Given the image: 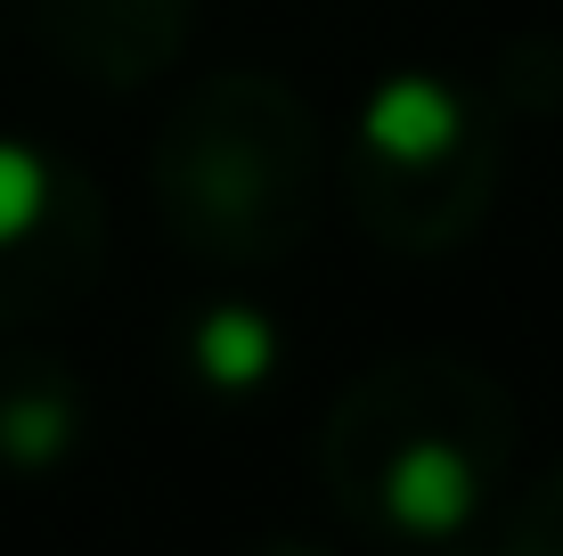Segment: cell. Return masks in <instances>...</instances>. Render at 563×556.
I'll list each match as a JSON object with an SVG mask.
<instances>
[{
  "mask_svg": "<svg viewBox=\"0 0 563 556\" xmlns=\"http://www.w3.org/2000/svg\"><path fill=\"white\" fill-rule=\"evenodd\" d=\"M507 548H563V467H555V475H548V483H539L522 508H515Z\"/></svg>",
  "mask_w": 563,
  "mask_h": 556,
  "instance_id": "ba28073f",
  "label": "cell"
},
{
  "mask_svg": "<svg viewBox=\"0 0 563 556\" xmlns=\"http://www.w3.org/2000/svg\"><path fill=\"white\" fill-rule=\"evenodd\" d=\"M180 360L205 393H254L278 377V328L254 303H205L180 336Z\"/></svg>",
  "mask_w": 563,
  "mask_h": 556,
  "instance_id": "52a82bcc",
  "label": "cell"
},
{
  "mask_svg": "<svg viewBox=\"0 0 563 556\" xmlns=\"http://www.w3.org/2000/svg\"><path fill=\"white\" fill-rule=\"evenodd\" d=\"M107 205L90 172L33 140H0V328L49 319L99 286Z\"/></svg>",
  "mask_w": 563,
  "mask_h": 556,
  "instance_id": "277c9868",
  "label": "cell"
},
{
  "mask_svg": "<svg viewBox=\"0 0 563 556\" xmlns=\"http://www.w3.org/2000/svg\"><path fill=\"white\" fill-rule=\"evenodd\" d=\"M188 9L197 0H25L49 57H66L74 74H90L107 90L155 83L188 42Z\"/></svg>",
  "mask_w": 563,
  "mask_h": 556,
  "instance_id": "5b68a950",
  "label": "cell"
},
{
  "mask_svg": "<svg viewBox=\"0 0 563 556\" xmlns=\"http://www.w3.org/2000/svg\"><path fill=\"white\" fill-rule=\"evenodd\" d=\"M327 197V131L269 74H212L155 131V214L197 262H286Z\"/></svg>",
  "mask_w": 563,
  "mask_h": 556,
  "instance_id": "7a4b0ae2",
  "label": "cell"
},
{
  "mask_svg": "<svg viewBox=\"0 0 563 556\" xmlns=\"http://www.w3.org/2000/svg\"><path fill=\"white\" fill-rule=\"evenodd\" d=\"M343 205L393 254H441L474 238L498 188L490 99L457 74H384L343 140Z\"/></svg>",
  "mask_w": 563,
  "mask_h": 556,
  "instance_id": "3957f363",
  "label": "cell"
},
{
  "mask_svg": "<svg viewBox=\"0 0 563 556\" xmlns=\"http://www.w3.org/2000/svg\"><path fill=\"white\" fill-rule=\"evenodd\" d=\"M82 443V385H66V369H49L42 352L0 369V458L9 467H57Z\"/></svg>",
  "mask_w": 563,
  "mask_h": 556,
  "instance_id": "8992f818",
  "label": "cell"
},
{
  "mask_svg": "<svg viewBox=\"0 0 563 556\" xmlns=\"http://www.w3.org/2000/svg\"><path fill=\"white\" fill-rule=\"evenodd\" d=\"M515 410L474 360H376L327 417V483L376 541L441 548L482 515Z\"/></svg>",
  "mask_w": 563,
  "mask_h": 556,
  "instance_id": "6da1fadb",
  "label": "cell"
}]
</instances>
